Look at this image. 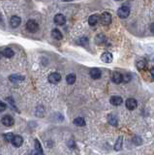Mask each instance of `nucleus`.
Wrapping results in <instances>:
<instances>
[{"mask_svg":"<svg viewBox=\"0 0 154 155\" xmlns=\"http://www.w3.org/2000/svg\"><path fill=\"white\" fill-rule=\"evenodd\" d=\"M1 122H2V124L5 125L6 127H11L15 124V119L13 118L11 116H8L7 114V116H4L2 117Z\"/></svg>","mask_w":154,"mask_h":155,"instance_id":"3","label":"nucleus"},{"mask_svg":"<svg viewBox=\"0 0 154 155\" xmlns=\"http://www.w3.org/2000/svg\"><path fill=\"white\" fill-rule=\"evenodd\" d=\"M14 54H15V52L11 48H6V49H4L3 52H2V55L6 58H12L14 56Z\"/></svg>","mask_w":154,"mask_h":155,"instance_id":"16","label":"nucleus"},{"mask_svg":"<svg viewBox=\"0 0 154 155\" xmlns=\"http://www.w3.org/2000/svg\"><path fill=\"white\" fill-rule=\"evenodd\" d=\"M101 60L106 63H111V61H113V54H111V52H106L103 53L102 56H101Z\"/></svg>","mask_w":154,"mask_h":155,"instance_id":"12","label":"nucleus"},{"mask_svg":"<svg viewBox=\"0 0 154 155\" xmlns=\"http://www.w3.org/2000/svg\"><path fill=\"white\" fill-rule=\"evenodd\" d=\"M47 80H49V82L50 84H57V82H59L61 81V76L59 73H56V72H54V73H52L47 78Z\"/></svg>","mask_w":154,"mask_h":155,"instance_id":"6","label":"nucleus"},{"mask_svg":"<svg viewBox=\"0 0 154 155\" xmlns=\"http://www.w3.org/2000/svg\"><path fill=\"white\" fill-rule=\"evenodd\" d=\"M110 102L111 105L113 106H120L122 102H123V100H122L120 96H113V97L110 99Z\"/></svg>","mask_w":154,"mask_h":155,"instance_id":"14","label":"nucleus"},{"mask_svg":"<svg viewBox=\"0 0 154 155\" xmlns=\"http://www.w3.org/2000/svg\"><path fill=\"white\" fill-rule=\"evenodd\" d=\"M125 106L126 108L129 109V111H133V109H135L137 108L138 106V103H137V100L134 98H129L126 100L125 102Z\"/></svg>","mask_w":154,"mask_h":155,"instance_id":"5","label":"nucleus"},{"mask_svg":"<svg viewBox=\"0 0 154 155\" xmlns=\"http://www.w3.org/2000/svg\"><path fill=\"white\" fill-rule=\"evenodd\" d=\"M62 1H64V2H70V1H73V0H62Z\"/></svg>","mask_w":154,"mask_h":155,"instance_id":"30","label":"nucleus"},{"mask_svg":"<svg viewBox=\"0 0 154 155\" xmlns=\"http://www.w3.org/2000/svg\"><path fill=\"white\" fill-rule=\"evenodd\" d=\"M100 20L104 25H109L111 22V14H110V13H108V12L103 13V14L101 15V17H100Z\"/></svg>","mask_w":154,"mask_h":155,"instance_id":"4","label":"nucleus"},{"mask_svg":"<svg viewBox=\"0 0 154 155\" xmlns=\"http://www.w3.org/2000/svg\"><path fill=\"white\" fill-rule=\"evenodd\" d=\"M35 146H36V150L39 152V153H43V150H42V146L40 145L39 141L35 140Z\"/></svg>","mask_w":154,"mask_h":155,"instance_id":"25","label":"nucleus"},{"mask_svg":"<svg viewBox=\"0 0 154 155\" xmlns=\"http://www.w3.org/2000/svg\"><path fill=\"white\" fill-rule=\"evenodd\" d=\"M117 15L119 18H126L127 17H129L130 15V8L128 6H121L117 10Z\"/></svg>","mask_w":154,"mask_h":155,"instance_id":"2","label":"nucleus"},{"mask_svg":"<svg viewBox=\"0 0 154 155\" xmlns=\"http://www.w3.org/2000/svg\"><path fill=\"white\" fill-rule=\"evenodd\" d=\"M74 124L77 125V126H84L85 125V120H84V118H83V117H77V118L74 119Z\"/></svg>","mask_w":154,"mask_h":155,"instance_id":"19","label":"nucleus"},{"mask_svg":"<svg viewBox=\"0 0 154 155\" xmlns=\"http://www.w3.org/2000/svg\"><path fill=\"white\" fill-rule=\"evenodd\" d=\"M115 1H121V0H115Z\"/></svg>","mask_w":154,"mask_h":155,"instance_id":"32","label":"nucleus"},{"mask_svg":"<svg viewBox=\"0 0 154 155\" xmlns=\"http://www.w3.org/2000/svg\"><path fill=\"white\" fill-rule=\"evenodd\" d=\"M11 143L13 145L16 146V148H20V146H22V145L23 143V139L18 135L14 136L11 141Z\"/></svg>","mask_w":154,"mask_h":155,"instance_id":"10","label":"nucleus"},{"mask_svg":"<svg viewBox=\"0 0 154 155\" xmlns=\"http://www.w3.org/2000/svg\"><path fill=\"white\" fill-rule=\"evenodd\" d=\"M54 20L55 24H57V25H64L66 23V18L62 14L55 15Z\"/></svg>","mask_w":154,"mask_h":155,"instance_id":"9","label":"nucleus"},{"mask_svg":"<svg viewBox=\"0 0 154 155\" xmlns=\"http://www.w3.org/2000/svg\"><path fill=\"white\" fill-rule=\"evenodd\" d=\"M136 65H137V67L140 69V70H142V69H143V68L145 67V66H147V62H145V60L140 59V60H138L137 61Z\"/></svg>","mask_w":154,"mask_h":155,"instance_id":"23","label":"nucleus"},{"mask_svg":"<svg viewBox=\"0 0 154 155\" xmlns=\"http://www.w3.org/2000/svg\"><path fill=\"white\" fill-rule=\"evenodd\" d=\"M150 72H151V75H152V76H154V67H152V68H151Z\"/></svg>","mask_w":154,"mask_h":155,"instance_id":"29","label":"nucleus"},{"mask_svg":"<svg viewBox=\"0 0 154 155\" xmlns=\"http://www.w3.org/2000/svg\"><path fill=\"white\" fill-rule=\"evenodd\" d=\"M9 80L12 82H22L25 80L24 76H22V75H11L9 77Z\"/></svg>","mask_w":154,"mask_h":155,"instance_id":"15","label":"nucleus"},{"mask_svg":"<svg viewBox=\"0 0 154 155\" xmlns=\"http://www.w3.org/2000/svg\"><path fill=\"white\" fill-rule=\"evenodd\" d=\"M108 121H109V123L111 125H113V126H117V124H118L117 118H116V116H113V114H109Z\"/></svg>","mask_w":154,"mask_h":155,"instance_id":"17","label":"nucleus"},{"mask_svg":"<svg viewBox=\"0 0 154 155\" xmlns=\"http://www.w3.org/2000/svg\"><path fill=\"white\" fill-rule=\"evenodd\" d=\"M122 143H123V138L122 137H119L117 139V141H116V143L115 145V150H120V149L122 148Z\"/></svg>","mask_w":154,"mask_h":155,"instance_id":"21","label":"nucleus"},{"mask_svg":"<svg viewBox=\"0 0 154 155\" xmlns=\"http://www.w3.org/2000/svg\"><path fill=\"white\" fill-rule=\"evenodd\" d=\"M105 36L103 35V34H99V35L96 36V38H95V42L97 43V44H102V43L105 42Z\"/></svg>","mask_w":154,"mask_h":155,"instance_id":"24","label":"nucleus"},{"mask_svg":"<svg viewBox=\"0 0 154 155\" xmlns=\"http://www.w3.org/2000/svg\"><path fill=\"white\" fill-rule=\"evenodd\" d=\"M20 23H22V18H20V17H18V16H13L11 20H10V24H11L13 28L18 27L20 25Z\"/></svg>","mask_w":154,"mask_h":155,"instance_id":"7","label":"nucleus"},{"mask_svg":"<svg viewBox=\"0 0 154 155\" xmlns=\"http://www.w3.org/2000/svg\"><path fill=\"white\" fill-rule=\"evenodd\" d=\"M13 137H14V135H13V133H6V134H4V139L6 140L7 141H11Z\"/></svg>","mask_w":154,"mask_h":155,"instance_id":"26","label":"nucleus"},{"mask_svg":"<svg viewBox=\"0 0 154 155\" xmlns=\"http://www.w3.org/2000/svg\"><path fill=\"white\" fill-rule=\"evenodd\" d=\"M1 57H2V52H0V58H1Z\"/></svg>","mask_w":154,"mask_h":155,"instance_id":"31","label":"nucleus"},{"mask_svg":"<svg viewBox=\"0 0 154 155\" xmlns=\"http://www.w3.org/2000/svg\"><path fill=\"white\" fill-rule=\"evenodd\" d=\"M131 81V76L130 75H125V76H123V82H128Z\"/></svg>","mask_w":154,"mask_h":155,"instance_id":"28","label":"nucleus"},{"mask_svg":"<svg viewBox=\"0 0 154 155\" xmlns=\"http://www.w3.org/2000/svg\"><path fill=\"white\" fill-rule=\"evenodd\" d=\"M79 45H81V46H85V45L88 44V38L87 37H81V38H79L78 41H77Z\"/></svg>","mask_w":154,"mask_h":155,"instance_id":"22","label":"nucleus"},{"mask_svg":"<svg viewBox=\"0 0 154 155\" xmlns=\"http://www.w3.org/2000/svg\"><path fill=\"white\" fill-rule=\"evenodd\" d=\"M6 109H7L6 104H5L4 102H2V101H0V113H1V111H4Z\"/></svg>","mask_w":154,"mask_h":155,"instance_id":"27","label":"nucleus"},{"mask_svg":"<svg viewBox=\"0 0 154 155\" xmlns=\"http://www.w3.org/2000/svg\"><path fill=\"white\" fill-rule=\"evenodd\" d=\"M111 81L116 84H121L123 82V75H121L119 72H113V76H111Z\"/></svg>","mask_w":154,"mask_h":155,"instance_id":"8","label":"nucleus"},{"mask_svg":"<svg viewBox=\"0 0 154 155\" xmlns=\"http://www.w3.org/2000/svg\"><path fill=\"white\" fill-rule=\"evenodd\" d=\"M89 74H90V77H91L93 80L100 79L101 76H102V72H101L99 68H92L91 70H90Z\"/></svg>","mask_w":154,"mask_h":155,"instance_id":"11","label":"nucleus"},{"mask_svg":"<svg viewBox=\"0 0 154 155\" xmlns=\"http://www.w3.org/2000/svg\"><path fill=\"white\" fill-rule=\"evenodd\" d=\"M52 37H54V38L56 39V40H61L63 38V35H62V33L60 32L59 29H52Z\"/></svg>","mask_w":154,"mask_h":155,"instance_id":"18","label":"nucleus"},{"mask_svg":"<svg viewBox=\"0 0 154 155\" xmlns=\"http://www.w3.org/2000/svg\"><path fill=\"white\" fill-rule=\"evenodd\" d=\"M26 29L31 33H35V32L39 30V25L35 20H30L26 22Z\"/></svg>","mask_w":154,"mask_h":155,"instance_id":"1","label":"nucleus"},{"mask_svg":"<svg viewBox=\"0 0 154 155\" xmlns=\"http://www.w3.org/2000/svg\"><path fill=\"white\" fill-rule=\"evenodd\" d=\"M100 21V17L98 15H92L88 18V23L90 26H95Z\"/></svg>","mask_w":154,"mask_h":155,"instance_id":"13","label":"nucleus"},{"mask_svg":"<svg viewBox=\"0 0 154 155\" xmlns=\"http://www.w3.org/2000/svg\"><path fill=\"white\" fill-rule=\"evenodd\" d=\"M77 78L75 74H69L67 77H66V82H67L68 84H75Z\"/></svg>","mask_w":154,"mask_h":155,"instance_id":"20","label":"nucleus"}]
</instances>
